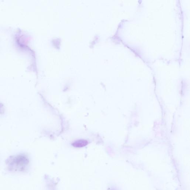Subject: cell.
<instances>
[{"instance_id":"6da1fadb","label":"cell","mask_w":190,"mask_h":190,"mask_svg":"<svg viewBox=\"0 0 190 190\" xmlns=\"http://www.w3.org/2000/svg\"><path fill=\"white\" fill-rule=\"evenodd\" d=\"M29 161L27 157L23 155L12 157L6 161L8 169L12 172H22L26 169Z\"/></svg>"},{"instance_id":"7a4b0ae2","label":"cell","mask_w":190,"mask_h":190,"mask_svg":"<svg viewBox=\"0 0 190 190\" xmlns=\"http://www.w3.org/2000/svg\"><path fill=\"white\" fill-rule=\"evenodd\" d=\"M88 144V142L84 140H80L74 142L72 145L75 147H81L85 146Z\"/></svg>"}]
</instances>
